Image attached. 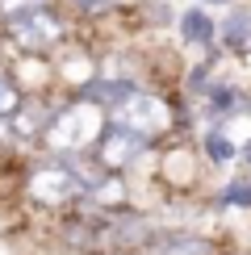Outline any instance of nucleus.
Returning <instances> with one entry per match:
<instances>
[{
    "label": "nucleus",
    "instance_id": "f257e3e1",
    "mask_svg": "<svg viewBox=\"0 0 251 255\" xmlns=\"http://www.w3.org/2000/svg\"><path fill=\"white\" fill-rule=\"evenodd\" d=\"M101 109L88 101H76L71 97L59 113H50V126H46V142L55 146L59 155H84L97 146L101 138Z\"/></svg>",
    "mask_w": 251,
    "mask_h": 255
},
{
    "label": "nucleus",
    "instance_id": "dca6fc26",
    "mask_svg": "<svg viewBox=\"0 0 251 255\" xmlns=\"http://www.w3.org/2000/svg\"><path fill=\"white\" fill-rule=\"evenodd\" d=\"M239 159H243V163L251 167V138H247V142H243V146H239Z\"/></svg>",
    "mask_w": 251,
    "mask_h": 255
},
{
    "label": "nucleus",
    "instance_id": "a211bd4d",
    "mask_svg": "<svg viewBox=\"0 0 251 255\" xmlns=\"http://www.w3.org/2000/svg\"><path fill=\"white\" fill-rule=\"evenodd\" d=\"M4 130H8V126H4V118H0V138H4Z\"/></svg>",
    "mask_w": 251,
    "mask_h": 255
},
{
    "label": "nucleus",
    "instance_id": "6e6552de",
    "mask_svg": "<svg viewBox=\"0 0 251 255\" xmlns=\"http://www.w3.org/2000/svg\"><path fill=\"white\" fill-rule=\"evenodd\" d=\"M214 38H218V25H214V17L205 8H184L180 13V42H188V46H209Z\"/></svg>",
    "mask_w": 251,
    "mask_h": 255
},
{
    "label": "nucleus",
    "instance_id": "4468645a",
    "mask_svg": "<svg viewBox=\"0 0 251 255\" xmlns=\"http://www.w3.org/2000/svg\"><path fill=\"white\" fill-rule=\"evenodd\" d=\"M50 0H0V17L4 21H13L21 13H29V8H46Z\"/></svg>",
    "mask_w": 251,
    "mask_h": 255
},
{
    "label": "nucleus",
    "instance_id": "6ab92c4d",
    "mask_svg": "<svg viewBox=\"0 0 251 255\" xmlns=\"http://www.w3.org/2000/svg\"><path fill=\"white\" fill-rule=\"evenodd\" d=\"M247 55H251V46H247Z\"/></svg>",
    "mask_w": 251,
    "mask_h": 255
},
{
    "label": "nucleus",
    "instance_id": "20e7f679",
    "mask_svg": "<svg viewBox=\"0 0 251 255\" xmlns=\"http://www.w3.org/2000/svg\"><path fill=\"white\" fill-rule=\"evenodd\" d=\"M29 197H38L42 205H67L76 197H88L84 180L71 172L67 159H55V163H42L34 176H29Z\"/></svg>",
    "mask_w": 251,
    "mask_h": 255
},
{
    "label": "nucleus",
    "instance_id": "9d476101",
    "mask_svg": "<svg viewBox=\"0 0 251 255\" xmlns=\"http://www.w3.org/2000/svg\"><path fill=\"white\" fill-rule=\"evenodd\" d=\"M201 97H205V109L214 113L218 122H222V118H230V113H239V109H243V92H239V88H222V84H218V88H205Z\"/></svg>",
    "mask_w": 251,
    "mask_h": 255
},
{
    "label": "nucleus",
    "instance_id": "0eeeda50",
    "mask_svg": "<svg viewBox=\"0 0 251 255\" xmlns=\"http://www.w3.org/2000/svg\"><path fill=\"white\" fill-rule=\"evenodd\" d=\"M130 92H138L134 88V80H105V76H92L84 88L76 92V101H88V105H97V109H105V105H122Z\"/></svg>",
    "mask_w": 251,
    "mask_h": 255
},
{
    "label": "nucleus",
    "instance_id": "f8f14e48",
    "mask_svg": "<svg viewBox=\"0 0 251 255\" xmlns=\"http://www.w3.org/2000/svg\"><path fill=\"white\" fill-rule=\"evenodd\" d=\"M17 109H21V88L13 84V76L0 67V118H13Z\"/></svg>",
    "mask_w": 251,
    "mask_h": 255
},
{
    "label": "nucleus",
    "instance_id": "1a4fd4ad",
    "mask_svg": "<svg viewBox=\"0 0 251 255\" xmlns=\"http://www.w3.org/2000/svg\"><path fill=\"white\" fill-rule=\"evenodd\" d=\"M218 29H222V42H226V46L243 55V50L251 46V8H235V13H230Z\"/></svg>",
    "mask_w": 251,
    "mask_h": 255
},
{
    "label": "nucleus",
    "instance_id": "7ed1b4c3",
    "mask_svg": "<svg viewBox=\"0 0 251 255\" xmlns=\"http://www.w3.org/2000/svg\"><path fill=\"white\" fill-rule=\"evenodd\" d=\"M8 38H13L21 50H29V55H42V50H50V46L63 42V17L50 4L46 8H29V13L8 21Z\"/></svg>",
    "mask_w": 251,
    "mask_h": 255
},
{
    "label": "nucleus",
    "instance_id": "39448f33",
    "mask_svg": "<svg viewBox=\"0 0 251 255\" xmlns=\"http://www.w3.org/2000/svg\"><path fill=\"white\" fill-rule=\"evenodd\" d=\"M113 126H126V130H138V134H159L172 126V109L155 92H130L122 105H113Z\"/></svg>",
    "mask_w": 251,
    "mask_h": 255
},
{
    "label": "nucleus",
    "instance_id": "2eb2a0df",
    "mask_svg": "<svg viewBox=\"0 0 251 255\" xmlns=\"http://www.w3.org/2000/svg\"><path fill=\"white\" fill-rule=\"evenodd\" d=\"M76 4H80V8H88V13H105L113 0H76Z\"/></svg>",
    "mask_w": 251,
    "mask_h": 255
},
{
    "label": "nucleus",
    "instance_id": "f3484780",
    "mask_svg": "<svg viewBox=\"0 0 251 255\" xmlns=\"http://www.w3.org/2000/svg\"><path fill=\"white\" fill-rule=\"evenodd\" d=\"M205 4H230V0H205Z\"/></svg>",
    "mask_w": 251,
    "mask_h": 255
},
{
    "label": "nucleus",
    "instance_id": "9b49d317",
    "mask_svg": "<svg viewBox=\"0 0 251 255\" xmlns=\"http://www.w3.org/2000/svg\"><path fill=\"white\" fill-rule=\"evenodd\" d=\"M201 146H205V155H209V163H218V167H226L230 159H239V146L230 142V138H226L222 130H209V134L201 138Z\"/></svg>",
    "mask_w": 251,
    "mask_h": 255
},
{
    "label": "nucleus",
    "instance_id": "ddd939ff",
    "mask_svg": "<svg viewBox=\"0 0 251 255\" xmlns=\"http://www.w3.org/2000/svg\"><path fill=\"white\" fill-rule=\"evenodd\" d=\"M218 201L230 205V209H251V180H230Z\"/></svg>",
    "mask_w": 251,
    "mask_h": 255
},
{
    "label": "nucleus",
    "instance_id": "423d86ee",
    "mask_svg": "<svg viewBox=\"0 0 251 255\" xmlns=\"http://www.w3.org/2000/svg\"><path fill=\"white\" fill-rule=\"evenodd\" d=\"M142 255H218V243L209 239V235L176 230V235H159Z\"/></svg>",
    "mask_w": 251,
    "mask_h": 255
},
{
    "label": "nucleus",
    "instance_id": "f03ea898",
    "mask_svg": "<svg viewBox=\"0 0 251 255\" xmlns=\"http://www.w3.org/2000/svg\"><path fill=\"white\" fill-rule=\"evenodd\" d=\"M97 163L105 172H126V167H134L138 159L151 151V134H138V130H126V126H105L101 138H97Z\"/></svg>",
    "mask_w": 251,
    "mask_h": 255
}]
</instances>
